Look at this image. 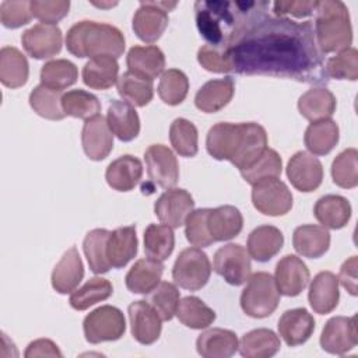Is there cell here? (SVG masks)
<instances>
[{
    "label": "cell",
    "mask_w": 358,
    "mask_h": 358,
    "mask_svg": "<svg viewBox=\"0 0 358 358\" xmlns=\"http://www.w3.org/2000/svg\"><path fill=\"white\" fill-rule=\"evenodd\" d=\"M268 6L266 1L228 43L225 55L231 71L326 84L329 78L310 21L271 17Z\"/></svg>",
    "instance_id": "obj_1"
},
{
    "label": "cell",
    "mask_w": 358,
    "mask_h": 358,
    "mask_svg": "<svg viewBox=\"0 0 358 358\" xmlns=\"http://www.w3.org/2000/svg\"><path fill=\"white\" fill-rule=\"evenodd\" d=\"M266 1H196V24L207 45L225 50L231 39Z\"/></svg>",
    "instance_id": "obj_2"
},
{
    "label": "cell",
    "mask_w": 358,
    "mask_h": 358,
    "mask_svg": "<svg viewBox=\"0 0 358 358\" xmlns=\"http://www.w3.org/2000/svg\"><path fill=\"white\" fill-rule=\"evenodd\" d=\"M66 46L76 57L112 56L117 59L124 52V36L110 24L80 21L67 31Z\"/></svg>",
    "instance_id": "obj_3"
},
{
    "label": "cell",
    "mask_w": 358,
    "mask_h": 358,
    "mask_svg": "<svg viewBox=\"0 0 358 358\" xmlns=\"http://www.w3.org/2000/svg\"><path fill=\"white\" fill-rule=\"evenodd\" d=\"M315 41L320 53L348 49L352 28L347 6L340 0H322L315 6Z\"/></svg>",
    "instance_id": "obj_4"
},
{
    "label": "cell",
    "mask_w": 358,
    "mask_h": 358,
    "mask_svg": "<svg viewBox=\"0 0 358 358\" xmlns=\"http://www.w3.org/2000/svg\"><path fill=\"white\" fill-rule=\"evenodd\" d=\"M278 302L280 292L270 273L257 271L248 278L246 287L241 294V308L248 316L256 319L267 317L277 309Z\"/></svg>",
    "instance_id": "obj_5"
},
{
    "label": "cell",
    "mask_w": 358,
    "mask_h": 358,
    "mask_svg": "<svg viewBox=\"0 0 358 358\" xmlns=\"http://www.w3.org/2000/svg\"><path fill=\"white\" fill-rule=\"evenodd\" d=\"M211 274V263L208 256L199 248L183 249L175 260L172 277L175 282L189 291L203 288Z\"/></svg>",
    "instance_id": "obj_6"
},
{
    "label": "cell",
    "mask_w": 358,
    "mask_h": 358,
    "mask_svg": "<svg viewBox=\"0 0 358 358\" xmlns=\"http://www.w3.org/2000/svg\"><path fill=\"white\" fill-rule=\"evenodd\" d=\"M85 340L91 344L119 340L126 330V320L120 309L103 305L90 312L83 322Z\"/></svg>",
    "instance_id": "obj_7"
},
{
    "label": "cell",
    "mask_w": 358,
    "mask_h": 358,
    "mask_svg": "<svg viewBox=\"0 0 358 358\" xmlns=\"http://www.w3.org/2000/svg\"><path fill=\"white\" fill-rule=\"evenodd\" d=\"M176 1H141L133 17L134 34L144 42L152 43L161 38L168 27V13Z\"/></svg>",
    "instance_id": "obj_8"
},
{
    "label": "cell",
    "mask_w": 358,
    "mask_h": 358,
    "mask_svg": "<svg viewBox=\"0 0 358 358\" xmlns=\"http://www.w3.org/2000/svg\"><path fill=\"white\" fill-rule=\"evenodd\" d=\"M252 203L264 215H284L292 207V194L278 178L264 179L252 186Z\"/></svg>",
    "instance_id": "obj_9"
},
{
    "label": "cell",
    "mask_w": 358,
    "mask_h": 358,
    "mask_svg": "<svg viewBox=\"0 0 358 358\" xmlns=\"http://www.w3.org/2000/svg\"><path fill=\"white\" fill-rule=\"evenodd\" d=\"M250 256L238 243H228L214 255V271L231 285H242L250 277Z\"/></svg>",
    "instance_id": "obj_10"
},
{
    "label": "cell",
    "mask_w": 358,
    "mask_h": 358,
    "mask_svg": "<svg viewBox=\"0 0 358 358\" xmlns=\"http://www.w3.org/2000/svg\"><path fill=\"white\" fill-rule=\"evenodd\" d=\"M267 148V133L263 126L255 122L239 123V136L231 164L239 171L256 162Z\"/></svg>",
    "instance_id": "obj_11"
},
{
    "label": "cell",
    "mask_w": 358,
    "mask_h": 358,
    "mask_svg": "<svg viewBox=\"0 0 358 358\" xmlns=\"http://www.w3.org/2000/svg\"><path fill=\"white\" fill-rule=\"evenodd\" d=\"M358 343L357 316H334L327 320L320 334L322 348L334 355H344Z\"/></svg>",
    "instance_id": "obj_12"
},
{
    "label": "cell",
    "mask_w": 358,
    "mask_h": 358,
    "mask_svg": "<svg viewBox=\"0 0 358 358\" xmlns=\"http://www.w3.org/2000/svg\"><path fill=\"white\" fill-rule=\"evenodd\" d=\"M148 178L152 183L164 189H172L179 179V164L172 152L164 144H152L144 154Z\"/></svg>",
    "instance_id": "obj_13"
},
{
    "label": "cell",
    "mask_w": 358,
    "mask_h": 358,
    "mask_svg": "<svg viewBox=\"0 0 358 358\" xmlns=\"http://www.w3.org/2000/svg\"><path fill=\"white\" fill-rule=\"evenodd\" d=\"M193 208L194 201L192 194L179 187L168 189L154 204V213L158 220L171 228H179L183 225Z\"/></svg>",
    "instance_id": "obj_14"
},
{
    "label": "cell",
    "mask_w": 358,
    "mask_h": 358,
    "mask_svg": "<svg viewBox=\"0 0 358 358\" xmlns=\"http://www.w3.org/2000/svg\"><path fill=\"white\" fill-rule=\"evenodd\" d=\"M21 42L31 57L49 59L60 52L63 36L56 24L39 22L22 34Z\"/></svg>",
    "instance_id": "obj_15"
},
{
    "label": "cell",
    "mask_w": 358,
    "mask_h": 358,
    "mask_svg": "<svg viewBox=\"0 0 358 358\" xmlns=\"http://www.w3.org/2000/svg\"><path fill=\"white\" fill-rule=\"evenodd\" d=\"M287 176L299 192H313L323 180L322 162L306 151L295 152L287 165Z\"/></svg>",
    "instance_id": "obj_16"
},
{
    "label": "cell",
    "mask_w": 358,
    "mask_h": 358,
    "mask_svg": "<svg viewBox=\"0 0 358 358\" xmlns=\"http://www.w3.org/2000/svg\"><path fill=\"white\" fill-rule=\"evenodd\" d=\"M127 312L131 334L140 344L150 345L159 338L162 319L147 301L131 302Z\"/></svg>",
    "instance_id": "obj_17"
},
{
    "label": "cell",
    "mask_w": 358,
    "mask_h": 358,
    "mask_svg": "<svg viewBox=\"0 0 358 358\" xmlns=\"http://www.w3.org/2000/svg\"><path fill=\"white\" fill-rule=\"evenodd\" d=\"M81 144L85 155L92 161H101L109 155L113 148V133L102 115L85 120L81 131Z\"/></svg>",
    "instance_id": "obj_18"
},
{
    "label": "cell",
    "mask_w": 358,
    "mask_h": 358,
    "mask_svg": "<svg viewBox=\"0 0 358 358\" xmlns=\"http://www.w3.org/2000/svg\"><path fill=\"white\" fill-rule=\"evenodd\" d=\"M274 281L280 294L296 296L309 282V270L298 256L287 255L275 266Z\"/></svg>",
    "instance_id": "obj_19"
},
{
    "label": "cell",
    "mask_w": 358,
    "mask_h": 358,
    "mask_svg": "<svg viewBox=\"0 0 358 358\" xmlns=\"http://www.w3.org/2000/svg\"><path fill=\"white\" fill-rule=\"evenodd\" d=\"M315 330L313 316L303 308L285 310L278 320V333L287 345H301Z\"/></svg>",
    "instance_id": "obj_20"
},
{
    "label": "cell",
    "mask_w": 358,
    "mask_h": 358,
    "mask_svg": "<svg viewBox=\"0 0 358 358\" xmlns=\"http://www.w3.org/2000/svg\"><path fill=\"white\" fill-rule=\"evenodd\" d=\"M340 298L338 280L331 271H320L315 275L309 285L308 299L310 308L319 313L326 315L336 309Z\"/></svg>",
    "instance_id": "obj_21"
},
{
    "label": "cell",
    "mask_w": 358,
    "mask_h": 358,
    "mask_svg": "<svg viewBox=\"0 0 358 358\" xmlns=\"http://www.w3.org/2000/svg\"><path fill=\"white\" fill-rule=\"evenodd\" d=\"M84 277V266L78 250L73 246L59 260L52 271V287L59 294L73 292Z\"/></svg>",
    "instance_id": "obj_22"
},
{
    "label": "cell",
    "mask_w": 358,
    "mask_h": 358,
    "mask_svg": "<svg viewBox=\"0 0 358 358\" xmlns=\"http://www.w3.org/2000/svg\"><path fill=\"white\" fill-rule=\"evenodd\" d=\"M106 122L110 131L122 141H131L140 133V119L134 106L126 101L113 99L109 103Z\"/></svg>",
    "instance_id": "obj_23"
},
{
    "label": "cell",
    "mask_w": 358,
    "mask_h": 358,
    "mask_svg": "<svg viewBox=\"0 0 358 358\" xmlns=\"http://www.w3.org/2000/svg\"><path fill=\"white\" fill-rule=\"evenodd\" d=\"M239 341L234 331L227 329H208L196 340L197 352L204 358H229L238 350Z\"/></svg>",
    "instance_id": "obj_24"
},
{
    "label": "cell",
    "mask_w": 358,
    "mask_h": 358,
    "mask_svg": "<svg viewBox=\"0 0 358 358\" xmlns=\"http://www.w3.org/2000/svg\"><path fill=\"white\" fill-rule=\"evenodd\" d=\"M235 92V81L232 77L207 81L196 94L194 105L206 113L221 110L229 103Z\"/></svg>",
    "instance_id": "obj_25"
},
{
    "label": "cell",
    "mask_w": 358,
    "mask_h": 358,
    "mask_svg": "<svg viewBox=\"0 0 358 358\" xmlns=\"http://www.w3.org/2000/svg\"><path fill=\"white\" fill-rule=\"evenodd\" d=\"M243 227V217L234 206H220L210 208L207 215V228L214 242L229 241L235 238Z\"/></svg>",
    "instance_id": "obj_26"
},
{
    "label": "cell",
    "mask_w": 358,
    "mask_h": 358,
    "mask_svg": "<svg viewBox=\"0 0 358 358\" xmlns=\"http://www.w3.org/2000/svg\"><path fill=\"white\" fill-rule=\"evenodd\" d=\"M136 227H120L109 234L106 243V256L110 267L122 268L137 255Z\"/></svg>",
    "instance_id": "obj_27"
},
{
    "label": "cell",
    "mask_w": 358,
    "mask_h": 358,
    "mask_svg": "<svg viewBox=\"0 0 358 358\" xmlns=\"http://www.w3.org/2000/svg\"><path fill=\"white\" fill-rule=\"evenodd\" d=\"M143 176V164L133 155H122L112 161L105 172L108 185L117 192H129L140 182Z\"/></svg>",
    "instance_id": "obj_28"
},
{
    "label": "cell",
    "mask_w": 358,
    "mask_h": 358,
    "mask_svg": "<svg viewBox=\"0 0 358 358\" xmlns=\"http://www.w3.org/2000/svg\"><path fill=\"white\" fill-rule=\"evenodd\" d=\"M294 249L303 257L317 259L323 256L330 246V234L322 225H299L292 235Z\"/></svg>",
    "instance_id": "obj_29"
},
{
    "label": "cell",
    "mask_w": 358,
    "mask_h": 358,
    "mask_svg": "<svg viewBox=\"0 0 358 358\" xmlns=\"http://www.w3.org/2000/svg\"><path fill=\"white\" fill-rule=\"evenodd\" d=\"M284 245L282 232L273 225H260L248 236V253L257 262H268Z\"/></svg>",
    "instance_id": "obj_30"
},
{
    "label": "cell",
    "mask_w": 358,
    "mask_h": 358,
    "mask_svg": "<svg viewBox=\"0 0 358 358\" xmlns=\"http://www.w3.org/2000/svg\"><path fill=\"white\" fill-rule=\"evenodd\" d=\"M162 273V262L151 257L140 259L127 271L126 287L134 294H150L161 282Z\"/></svg>",
    "instance_id": "obj_31"
},
{
    "label": "cell",
    "mask_w": 358,
    "mask_h": 358,
    "mask_svg": "<svg viewBox=\"0 0 358 358\" xmlns=\"http://www.w3.org/2000/svg\"><path fill=\"white\" fill-rule=\"evenodd\" d=\"M313 214L322 227L329 229H340L350 221L351 204L343 196L327 194L316 201Z\"/></svg>",
    "instance_id": "obj_32"
},
{
    "label": "cell",
    "mask_w": 358,
    "mask_h": 358,
    "mask_svg": "<svg viewBox=\"0 0 358 358\" xmlns=\"http://www.w3.org/2000/svg\"><path fill=\"white\" fill-rule=\"evenodd\" d=\"M126 63L129 71L154 80L164 71L165 56L164 52L154 45L133 46L127 53Z\"/></svg>",
    "instance_id": "obj_33"
},
{
    "label": "cell",
    "mask_w": 358,
    "mask_h": 358,
    "mask_svg": "<svg viewBox=\"0 0 358 358\" xmlns=\"http://www.w3.org/2000/svg\"><path fill=\"white\" fill-rule=\"evenodd\" d=\"M119 64L112 56H96L83 67V81L94 90H108L117 83Z\"/></svg>",
    "instance_id": "obj_34"
},
{
    "label": "cell",
    "mask_w": 358,
    "mask_h": 358,
    "mask_svg": "<svg viewBox=\"0 0 358 358\" xmlns=\"http://www.w3.org/2000/svg\"><path fill=\"white\" fill-rule=\"evenodd\" d=\"M298 110L310 122L330 119L336 110V96L327 88H310L298 99Z\"/></svg>",
    "instance_id": "obj_35"
},
{
    "label": "cell",
    "mask_w": 358,
    "mask_h": 358,
    "mask_svg": "<svg viewBox=\"0 0 358 358\" xmlns=\"http://www.w3.org/2000/svg\"><path fill=\"white\" fill-rule=\"evenodd\" d=\"M29 74L27 57L14 46H4L0 50V81L8 88L22 87Z\"/></svg>",
    "instance_id": "obj_36"
},
{
    "label": "cell",
    "mask_w": 358,
    "mask_h": 358,
    "mask_svg": "<svg viewBox=\"0 0 358 358\" xmlns=\"http://www.w3.org/2000/svg\"><path fill=\"white\" fill-rule=\"evenodd\" d=\"M239 133V123L221 122L214 124L206 140L208 154L218 161H231L235 150V143Z\"/></svg>",
    "instance_id": "obj_37"
},
{
    "label": "cell",
    "mask_w": 358,
    "mask_h": 358,
    "mask_svg": "<svg viewBox=\"0 0 358 358\" xmlns=\"http://www.w3.org/2000/svg\"><path fill=\"white\" fill-rule=\"evenodd\" d=\"M280 347V337L270 329H255L246 333L238 345L241 355L246 358H268L275 355Z\"/></svg>",
    "instance_id": "obj_38"
},
{
    "label": "cell",
    "mask_w": 358,
    "mask_h": 358,
    "mask_svg": "<svg viewBox=\"0 0 358 358\" xmlns=\"http://www.w3.org/2000/svg\"><path fill=\"white\" fill-rule=\"evenodd\" d=\"M303 141L313 155H326L338 141V126L331 119L312 122L305 131Z\"/></svg>",
    "instance_id": "obj_39"
},
{
    "label": "cell",
    "mask_w": 358,
    "mask_h": 358,
    "mask_svg": "<svg viewBox=\"0 0 358 358\" xmlns=\"http://www.w3.org/2000/svg\"><path fill=\"white\" fill-rule=\"evenodd\" d=\"M116 87L119 95L133 106H145L154 96L152 80L129 70L117 78Z\"/></svg>",
    "instance_id": "obj_40"
},
{
    "label": "cell",
    "mask_w": 358,
    "mask_h": 358,
    "mask_svg": "<svg viewBox=\"0 0 358 358\" xmlns=\"http://www.w3.org/2000/svg\"><path fill=\"white\" fill-rule=\"evenodd\" d=\"M175 248V235L165 224H150L144 231V252L147 257L164 262Z\"/></svg>",
    "instance_id": "obj_41"
},
{
    "label": "cell",
    "mask_w": 358,
    "mask_h": 358,
    "mask_svg": "<svg viewBox=\"0 0 358 358\" xmlns=\"http://www.w3.org/2000/svg\"><path fill=\"white\" fill-rule=\"evenodd\" d=\"M175 315L182 324L190 329H206L215 320V312L197 296L179 299Z\"/></svg>",
    "instance_id": "obj_42"
},
{
    "label": "cell",
    "mask_w": 358,
    "mask_h": 358,
    "mask_svg": "<svg viewBox=\"0 0 358 358\" xmlns=\"http://www.w3.org/2000/svg\"><path fill=\"white\" fill-rule=\"evenodd\" d=\"M109 234L110 232L105 228H96L90 231L84 238L83 249L88 260L90 268L95 274H103L112 268L106 256V243Z\"/></svg>",
    "instance_id": "obj_43"
},
{
    "label": "cell",
    "mask_w": 358,
    "mask_h": 358,
    "mask_svg": "<svg viewBox=\"0 0 358 358\" xmlns=\"http://www.w3.org/2000/svg\"><path fill=\"white\" fill-rule=\"evenodd\" d=\"M113 292L109 280L102 277L90 278L81 288L74 289L70 295V305L76 310H85L90 306L108 299Z\"/></svg>",
    "instance_id": "obj_44"
},
{
    "label": "cell",
    "mask_w": 358,
    "mask_h": 358,
    "mask_svg": "<svg viewBox=\"0 0 358 358\" xmlns=\"http://www.w3.org/2000/svg\"><path fill=\"white\" fill-rule=\"evenodd\" d=\"M78 70L74 63L66 59H56L45 63L41 69V84L62 91L77 81Z\"/></svg>",
    "instance_id": "obj_45"
},
{
    "label": "cell",
    "mask_w": 358,
    "mask_h": 358,
    "mask_svg": "<svg viewBox=\"0 0 358 358\" xmlns=\"http://www.w3.org/2000/svg\"><path fill=\"white\" fill-rule=\"evenodd\" d=\"M62 91L38 85L29 94V105L39 116L49 120H62L66 113L62 106Z\"/></svg>",
    "instance_id": "obj_46"
},
{
    "label": "cell",
    "mask_w": 358,
    "mask_h": 358,
    "mask_svg": "<svg viewBox=\"0 0 358 358\" xmlns=\"http://www.w3.org/2000/svg\"><path fill=\"white\" fill-rule=\"evenodd\" d=\"M62 106L67 116L78 119H91L101 112V102L98 98L84 90H71L63 94Z\"/></svg>",
    "instance_id": "obj_47"
},
{
    "label": "cell",
    "mask_w": 358,
    "mask_h": 358,
    "mask_svg": "<svg viewBox=\"0 0 358 358\" xmlns=\"http://www.w3.org/2000/svg\"><path fill=\"white\" fill-rule=\"evenodd\" d=\"M169 140L173 150L182 157H194L199 151L197 129L183 117H178L169 127Z\"/></svg>",
    "instance_id": "obj_48"
},
{
    "label": "cell",
    "mask_w": 358,
    "mask_h": 358,
    "mask_svg": "<svg viewBox=\"0 0 358 358\" xmlns=\"http://www.w3.org/2000/svg\"><path fill=\"white\" fill-rule=\"evenodd\" d=\"M282 171V161L278 152L273 148H266V151L260 155V158L253 162L249 168L239 171L242 178L249 183L255 185L264 179L278 178Z\"/></svg>",
    "instance_id": "obj_49"
},
{
    "label": "cell",
    "mask_w": 358,
    "mask_h": 358,
    "mask_svg": "<svg viewBox=\"0 0 358 358\" xmlns=\"http://www.w3.org/2000/svg\"><path fill=\"white\" fill-rule=\"evenodd\" d=\"M189 91V80L182 70L169 69L162 73L158 84V95L168 105H179Z\"/></svg>",
    "instance_id": "obj_50"
},
{
    "label": "cell",
    "mask_w": 358,
    "mask_h": 358,
    "mask_svg": "<svg viewBox=\"0 0 358 358\" xmlns=\"http://www.w3.org/2000/svg\"><path fill=\"white\" fill-rule=\"evenodd\" d=\"M331 178L343 189H352L358 185V151L355 148H347L334 158Z\"/></svg>",
    "instance_id": "obj_51"
},
{
    "label": "cell",
    "mask_w": 358,
    "mask_h": 358,
    "mask_svg": "<svg viewBox=\"0 0 358 358\" xmlns=\"http://www.w3.org/2000/svg\"><path fill=\"white\" fill-rule=\"evenodd\" d=\"M147 302L157 310L162 320H171L178 309L179 291L175 284L161 281L148 295Z\"/></svg>",
    "instance_id": "obj_52"
},
{
    "label": "cell",
    "mask_w": 358,
    "mask_h": 358,
    "mask_svg": "<svg viewBox=\"0 0 358 358\" xmlns=\"http://www.w3.org/2000/svg\"><path fill=\"white\" fill-rule=\"evenodd\" d=\"M327 78L351 80L358 78V52L354 48L344 49L336 56L330 57L324 64Z\"/></svg>",
    "instance_id": "obj_53"
},
{
    "label": "cell",
    "mask_w": 358,
    "mask_h": 358,
    "mask_svg": "<svg viewBox=\"0 0 358 358\" xmlns=\"http://www.w3.org/2000/svg\"><path fill=\"white\" fill-rule=\"evenodd\" d=\"M210 208L193 210L185 221L186 239L196 248H206L214 243L207 228V215Z\"/></svg>",
    "instance_id": "obj_54"
},
{
    "label": "cell",
    "mask_w": 358,
    "mask_h": 358,
    "mask_svg": "<svg viewBox=\"0 0 358 358\" xmlns=\"http://www.w3.org/2000/svg\"><path fill=\"white\" fill-rule=\"evenodd\" d=\"M31 1L6 0L0 4V21L6 28H20L32 18Z\"/></svg>",
    "instance_id": "obj_55"
},
{
    "label": "cell",
    "mask_w": 358,
    "mask_h": 358,
    "mask_svg": "<svg viewBox=\"0 0 358 358\" xmlns=\"http://www.w3.org/2000/svg\"><path fill=\"white\" fill-rule=\"evenodd\" d=\"M69 0H32L31 11L35 18L45 24H55L69 13Z\"/></svg>",
    "instance_id": "obj_56"
},
{
    "label": "cell",
    "mask_w": 358,
    "mask_h": 358,
    "mask_svg": "<svg viewBox=\"0 0 358 358\" xmlns=\"http://www.w3.org/2000/svg\"><path fill=\"white\" fill-rule=\"evenodd\" d=\"M199 63L208 71L213 73H229L231 64L225 55V50L204 45L197 52Z\"/></svg>",
    "instance_id": "obj_57"
},
{
    "label": "cell",
    "mask_w": 358,
    "mask_h": 358,
    "mask_svg": "<svg viewBox=\"0 0 358 358\" xmlns=\"http://www.w3.org/2000/svg\"><path fill=\"white\" fill-rule=\"evenodd\" d=\"M316 1H274L273 3V11L277 17H296V18H305L309 17L315 11Z\"/></svg>",
    "instance_id": "obj_58"
},
{
    "label": "cell",
    "mask_w": 358,
    "mask_h": 358,
    "mask_svg": "<svg viewBox=\"0 0 358 358\" xmlns=\"http://www.w3.org/2000/svg\"><path fill=\"white\" fill-rule=\"evenodd\" d=\"M357 267H358V257L351 256L341 264L340 273L337 277V280L343 285V288H345L352 296H355L358 294V291H357Z\"/></svg>",
    "instance_id": "obj_59"
},
{
    "label": "cell",
    "mask_w": 358,
    "mask_h": 358,
    "mask_svg": "<svg viewBox=\"0 0 358 358\" xmlns=\"http://www.w3.org/2000/svg\"><path fill=\"white\" fill-rule=\"evenodd\" d=\"M24 355L27 358H34V357H63L62 351L57 348V345L49 340V338H38L32 343L28 344Z\"/></svg>",
    "instance_id": "obj_60"
},
{
    "label": "cell",
    "mask_w": 358,
    "mask_h": 358,
    "mask_svg": "<svg viewBox=\"0 0 358 358\" xmlns=\"http://www.w3.org/2000/svg\"><path fill=\"white\" fill-rule=\"evenodd\" d=\"M95 6H98V7H112V6H115L116 3H109V4H103V3H94Z\"/></svg>",
    "instance_id": "obj_61"
}]
</instances>
